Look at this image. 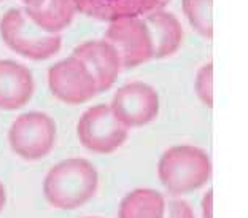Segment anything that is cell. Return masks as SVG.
<instances>
[{"mask_svg": "<svg viewBox=\"0 0 248 218\" xmlns=\"http://www.w3.org/2000/svg\"><path fill=\"white\" fill-rule=\"evenodd\" d=\"M48 86L56 99L69 105L84 104L99 94L91 72L73 54L49 67Z\"/></svg>", "mask_w": 248, "mask_h": 218, "instance_id": "obj_7", "label": "cell"}, {"mask_svg": "<svg viewBox=\"0 0 248 218\" xmlns=\"http://www.w3.org/2000/svg\"><path fill=\"white\" fill-rule=\"evenodd\" d=\"M26 16L48 33H59L72 24L77 15L72 0H45L38 7H26Z\"/></svg>", "mask_w": 248, "mask_h": 218, "instance_id": "obj_13", "label": "cell"}, {"mask_svg": "<svg viewBox=\"0 0 248 218\" xmlns=\"http://www.w3.org/2000/svg\"><path fill=\"white\" fill-rule=\"evenodd\" d=\"M22 3L26 5V7H38V5H42L45 0H21Z\"/></svg>", "mask_w": 248, "mask_h": 218, "instance_id": "obj_20", "label": "cell"}, {"mask_svg": "<svg viewBox=\"0 0 248 218\" xmlns=\"http://www.w3.org/2000/svg\"><path fill=\"white\" fill-rule=\"evenodd\" d=\"M78 13L99 21H113L127 16H143L164 10L169 0H72Z\"/></svg>", "mask_w": 248, "mask_h": 218, "instance_id": "obj_10", "label": "cell"}, {"mask_svg": "<svg viewBox=\"0 0 248 218\" xmlns=\"http://www.w3.org/2000/svg\"><path fill=\"white\" fill-rule=\"evenodd\" d=\"M35 91L31 70L16 61L0 59V110H19Z\"/></svg>", "mask_w": 248, "mask_h": 218, "instance_id": "obj_11", "label": "cell"}, {"mask_svg": "<svg viewBox=\"0 0 248 218\" xmlns=\"http://www.w3.org/2000/svg\"><path fill=\"white\" fill-rule=\"evenodd\" d=\"M73 56L83 61L97 86V93H105L115 85L121 70L120 56L107 40H88L78 45Z\"/></svg>", "mask_w": 248, "mask_h": 218, "instance_id": "obj_9", "label": "cell"}, {"mask_svg": "<svg viewBox=\"0 0 248 218\" xmlns=\"http://www.w3.org/2000/svg\"><path fill=\"white\" fill-rule=\"evenodd\" d=\"M201 218H213V193L207 191L201 202Z\"/></svg>", "mask_w": 248, "mask_h": 218, "instance_id": "obj_18", "label": "cell"}, {"mask_svg": "<svg viewBox=\"0 0 248 218\" xmlns=\"http://www.w3.org/2000/svg\"><path fill=\"white\" fill-rule=\"evenodd\" d=\"M161 185L173 198H182L204 188L212 178V161L204 148L175 145L167 148L157 163Z\"/></svg>", "mask_w": 248, "mask_h": 218, "instance_id": "obj_2", "label": "cell"}, {"mask_svg": "<svg viewBox=\"0 0 248 218\" xmlns=\"http://www.w3.org/2000/svg\"><path fill=\"white\" fill-rule=\"evenodd\" d=\"M166 198L156 189L137 188L121 199L118 218H164Z\"/></svg>", "mask_w": 248, "mask_h": 218, "instance_id": "obj_14", "label": "cell"}, {"mask_svg": "<svg viewBox=\"0 0 248 218\" xmlns=\"http://www.w3.org/2000/svg\"><path fill=\"white\" fill-rule=\"evenodd\" d=\"M0 35L11 51L32 61L49 59L62 47L59 33L42 31L27 18L24 10L21 8H11L2 16Z\"/></svg>", "mask_w": 248, "mask_h": 218, "instance_id": "obj_3", "label": "cell"}, {"mask_svg": "<svg viewBox=\"0 0 248 218\" xmlns=\"http://www.w3.org/2000/svg\"><path fill=\"white\" fill-rule=\"evenodd\" d=\"M120 120L127 129L150 125L159 115L161 100L156 89L143 81H132L121 86L116 91L110 104Z\"/></svg>", "mask_w": 248, "mask_h": 218, "instance_id": "obj_8", "label": "cell"}, {"mask_svg": "<svg viewBox=\"0 0 248 218\" xmlns=\"http://www.w3.org/2000/svg\"><path fill=\"white\" fill-rule=\"evenodd\" d=\"M58 127L49 115L43 111H27L13 121L8 132L11 150L26 161L45 158L53 150Z\"/></svg>", "mask_w": 248, "mask_h": 218, "instance_id": "obj_5", "label": "cell"}, {"mask_svg": "<svg viewBox=\"0 0 248 218\" xmlns=\"http://www.w3.org/2000/svg\"><path fill=\"white\" fill-rule=\"evenodd\" d=\"M0 2H2V0H0Z\"/></svg>", "mask_w": 248, "mask_h": 218, "instance_id": "obj_22", "label": "cell"}, {"mask_svg": "<svg viewBox=\"0 0 248 218\" xmlns=\"http://www.w3.org/2000/svg\"><path fill=\"white\" fill-rule=\"evenodd\" d=\"M104 40L116 49L121 69H134L153 59V43L143 18L127 16L110 21Z\"/></svg>", "mask_w": 248, "mask_h": 218, "instance_id": "obj_6", "label": "cell"}, {"mask_svg": "<svg viewBox=\"0 0 248 218\" xmlns=\"http://www.w3.org/2000/svg\"><path fill=\"white\" fill-rule=\"evenodd\" d=\"M212 5L213 0H182L183 15L189 26L205 40H210L213 37Z\"/></svg>", "mask_w": 248, "mask_h": 218, "instance_id": "obj_15", "label": "cell"}, {"mask_svg": "<svg viewBox=\"0 0 248 218\" xmlns=\"http://www.w3.org/2000/svg\"><path fill=\"white\" fill-rule=\"evenodd\" d=\"M99 188V172L91 161L69 158L53 166L43 178V196L54 209L73 210L89 202Z\"/></svg>", "mask_w": 248, "mask_h": 218, "instance_id": "obj_1", "label": "cell"}, {"mask_svg": "<svg viewBox=\"0 0 248 218\" xmlns=\"http://www.w3.org/2000/svg\"><path fill=\"white\" fill-rule=\"evenodd\" d=\"M164 218H196V214L189 202L182 198H172L166 202Z\"/></svg>", "mask_w": 248, "mask_h": 218, "instance_id": "obj_17", "label": "cell"}, {"mask_svg": "<svg viewBox=\"0 0 248 218\" xmlns=\"http://www.w3.org/2000/svg\"><path fill=\"white\" fill-rule=\"evenodd\" d=\"M194 91L197 99L205 107H213V65L207 62L197 70L194 78Z\"/></svg>", "mask_w": 248, "mask_h": 218, "instance_id": "obj_16", "label": "cell"}, {"mask_svg": "<svg viewBox=\"0 0 248 218\" xmlns=\"http://www.w3.org/2000/svg\"><path fill=\"white\" fill-rule=\"evenodd\" d=\"M153 43V59H164L175 54L183 42V27L175 15L166 10L143 16Z\"/></svg>", "mask_w": 248, "mask_h": 218, "instance_id": "obj_12", "label": "cell"}, {"mask_svg": "<svg viewBox=\"0 0 248 218\" xmlns=\"http://www.w3.org/2000/svg\"><path fill=\"white\" fill-rule=\"evenodd\" d=\"M84 218H102V217H84Z\"/></svg>", "mask_w": 248, "mask_h": 218, "instance_id": "obj_21", "label": "cell"}, {"mask_svg": "<svg viewBox=\"0 0 248 218\" xmlns=\"http://www.w3.org/2000/svg\"><path fill=\"white\" fill-rule=\"evenodd\" d=\"M78 140L97 155H110L127 140L129 129L116 118L110 105L99 104L88 109L77 125Z\"/></svg>", "mask_w": 248, "mask_h": 218, "instance_id": "obj_4", "label": "cell"}, {"mask_svg": "<svg viewBox=\"0 0 248 218\" xmlns=\"http://www.w3.org/2000/svg\"><path fill=\"white\" fill-rule=\"evenodd\" d=\"M5 204H7V191H5V187H3V183L0 182V212L3 210Z\"/></svg>", "mask_w": 248, "mask_h": 218, "instance_id": "obj_19", "label": "cell"}]
</instances>
